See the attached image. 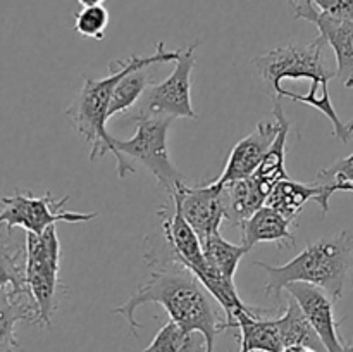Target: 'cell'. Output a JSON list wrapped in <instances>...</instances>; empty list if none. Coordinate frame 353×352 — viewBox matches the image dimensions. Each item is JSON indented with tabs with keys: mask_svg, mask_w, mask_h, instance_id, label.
<instances>
[{
	"mask_svg": "<svg viewBox=\"0 0 353 352\" xmlns=\"http://www.w3.org/2000/svg\"><path fill=\"white\" fill-rule=\"evenodd\" d=\"M141 352H205V337L200 331H186L169 320Z\"/></svg>",
	"mask_w": 353,
	"mask_h": 352,
	"instance_id": "cell-22",
	"label": "cell"
},
{
	"mask_svg": "<svg viewBox=\"0 0 353 352\" xmlns=\"http://www.w3.org/2000/svg\"><path fill=\"white\" fill-rule=\"evenodd\" d=\"M150 276L114 313L123 316L130 333L138 337L141 324L137 311L145 304H161L174 323L186 331H200L205 337V352H214L216 337L224 331L226 320L219 316L217 300L199 278L176 259L150 266Z\"/></svg>",
	"mask_w": 353,
	"mask_h": 352,
	"instance_id": "cell-1",
	"label": "cell"
},
{
	"mask_svg": "<svg viewBox=\"0 0 353 352\" xmlns=\"http://www.w3.org/2000/svg\"><path fill=\"white\" fill-rule=\"evenodd\" d=\"M330 185V192L333 195L334 192H352L353 193V182H343V183H327Z\"/></svg>",
	"mask_w": 353,
	"mask_h": 352,
	"instance_id": "cell-27",
	"label": "cell"
},
{
	"mask_svg": "<svg viewBox=\"0 0 353 352\" xmlns=\"http://www.w3.org/2000/svg\"><path fill=\"white\" fill-rule=\"evenodd\" d=\"M317 176L321 179H326V183L353 182V154L333 162L327 168H323Z\"/></svg>",
	"mask_w": 353,
	"mask_h": 352,
	"instance_id": "cell-26",
	"label": "cell"
},
{
	"mask_svg": "<svg viewBox=\"0 0 353 352\" xmlns=\"http://www.w3.org/2000/svg\"><path fill=\"white\" fill-rule=\"evenodd\" d=\"M330 185L327 183H302L295 182L292 178L281 179L272 186L269 192L265 206L272 207L288 221L295 223L299 214L302 213L303 206L309 200H316L323 209V216H326L330 211Z\"/></svg>",
	"mask_w": 353,
	"mask_h": 352,
	"instance_id": "cell-14",
	"label": "cell"
},
{
	"mask_svg": "<svg viewBox=\"0 0 353 352\" xmlns=\"http://www.w3.org/2000/svg\"><path fill=\"white\" fill-rule=\"evenodd\" d=\"M71 200L65 195L62 199H54L50 192L43 193L41 197L33 195L31 192H19L14 195L3 197V209L0 213V226L12 231L14 228H23L26 233L41 235L48 226L55 223H90L95 219L97 213H74L65 211L64 206Z\"/></svg>",
	"mask_w": 353,
	"mask_h": 352,
	"instance_id": "cell-8",
	"label": "cell"
},
{
	"mask_svg": "<svg viewBox=\"0 0 353 352\" xmlns=\"http://www.w3.org/2000/svg\"><path fill=\"white\" fill-rule=\"evenodd\" d=\"M279 309L281 307L264 309L254 306L252 309H238L234 313L230 328H238L240 331V352H283L285 345L278 320L269 317Z\"/></svg>",
	"mask_w": 353,
	"mask_h": 352,
	"instance_id": "cell-13",
	"label": "cell"
},
{
	"mask_svg": "<svg viewBox=\"0 0 353 352\" xmlns=\"http://www.w3.org/2000/svg\"><path fill=\"white\" fill-rule=\"evenodd\" d=\"M26 286L37 307L40 326L50 328L59 306V290H65L59 282L61 271V242L55 224L41 235L26 233Z\"/></svg>",
	"mask_w": 353,
	"mask_h": 352,
	"instance_id": "cell-5",
	"label": "cell"
},
{
	"mask_svg": "<svg viewBox=\"0 0 353 352\" xmlns=\"http://www.w3.org/2000/svg\"><path fill=\"white\" fill-rule=\"evenodd\" d=\"M296 19H305L319 30L336 55V78L345 88H353V19L319 12L310 3L290 7Z\"/></svg>",
	"mask_w": 353,
	"mask_h": 352,
	"instance_id": "cell-11",
	"label": "cell"
},
{
	"mask_svg": "<svg viewBox=\"0 0 353 352\" xmlns=\"http://www.w3.org/2000/svg\"><path fill=\"white\" fill-rule=\"evenodd\" d=\"M219 186L223 192L224 207H226V221L238 228L255 211L265 206V200H268V192L262 188V185L254 176L224 183Z\"/></svg>",
	"mask_w": 353,
	"mask_h": 352,
	"instance_id": "cell-17",
	"label": "cell"
},
{
	"mask_svg": "<svg viewBox=\"0 0 353 352\" xmlns=\"http://www.w3.org/2000/svg\"><path fill=\"white\" fill-rule=\"evenodd\" d=\"M174 117L171 116H138L134 117L137 130L130 140H119L114 137V145L123 155L133 157L152 173L159 186L169 197L183 185L186 176L179 171L169 155V128Z\"/></svg>",
	"mask_w": 353,
	"mask_h": 352,
	"instance_id": "cell-6",
	"label": "cell"
},
{
	"mask_svg": "<svg viewBox=\"0 0 353 352\" xmlns=\"http://www.w3.org/2000/svg\"><path fill=\"white\" fill-rule=\"evenodd\" d=\"M200 242H202L203 254L212 271L228 282H234L238 264L250 252V248L245 247L243 244H231L226 238H223L219 231L200 238Z\"/></svg>",
	"mask_w": 353,
	"mask_h": 352,
	"instance_id": "cell-20",
	"label": "cell"
},
{
	"mask_svg": "<svg viewBox=\"0 0 353 352\" xmlns=\"http://www.w3.org/2000/svg\"><path fill=\"white\" fill-rule=\"evenodd\" d=\"M350 352H353V344H350Z\"/></svg>",
	"mask_w": 353,
	"mask_h": 352,
	"instance_id": "cell-31",
	"label": "cell"
},
{
	"mask_svg": "<svg viewBox=\"0 0 353 352\" xmlns=\"http://www.w3.org/2000/svg\"><path fill=\"white\" fill-rule=\"evenodd\" d=\"M285 290L302 307L327 352H348V345L340 337V321L334 316L336 300L326 290L302 282L290 283Z\"/></svg>",
	"mask_w": 353,
	"mask_h": 352,
	"instance_id": "cell-10",
	"label": "cell"
},
{
	"mask_svg": "<svg viewBox=\"0 0 353 352\" xmlns=\"http://www.w3.org/2000/svg\"><path fill=\"white\" fill-rule=\"evenodd\" d=\"M171 199L200 238L219 231L226 221L223 192L216 183L185 182Z\"/></svg>",
	"mask_w": 353,
	"mask_h": 352,
	"instance_id": "cell-9",
	"label": "cell"
},
{
	"mask_svg": "<svg viewBox=\"0 0 353 352\" xmlns=\"http://www.w3.org/2000/svg\"><path fill=\"white\" fill-rule=\"evenodd\" d=\"M105 0H78V3L81 7H95V6H103Z\"/></svg>",
	"mask_w": 353,
	"mask_h": 352,
	"instance_id": "cell-29",
	"label": "cell"
},
{
	"mask_svg": "<svg viewBox=\"0 0 353 352\" xmlns=\"http://www.w3.org/2000/svg\"><path fill=\"white\" fill-rule=\"evenodd\" d=\"M21 321L37 324V307L30 295H14L10 290H6L0 293V352H17L16 326Z\"/></svg>",
	"mask_w": 353,
	"mask_h": 352,
	"instance_id": "cell-18",
	"label": "cell"
},
{
	"mask_svg": "<svg viewBox=\"0 0 353 352\" xmlns=\"http://www.w3.org/2000/svg\"><path fill=\"white\" fill-rule=\"evenodd\" d=\"M200 40L181 48L171 75L162 81L152 85L141 95L137 106L128 110L131 119L138 116H171L199 119L192 107V72L196 62V48Z\"/></svg>",
	"mask_w": 353,
	"mask_h": 352,
	"instance_id": "cell-7",
	"label": "cell"
},
{
	"mask_svg": "<svg viewBox=\"0 0 353 352\" xmlns=\"http://www.w3.org/2000/svg\"><path fill=\"white\" fill-rule=\"evenodd\" d=\"M276 320H278V326L279 331H281L285 347H290V345H309V347L317 349L319 352H327L321 338L317 337L312 324L309 323L307 316L303 314L302 307L288 293H286L285 299V311L279 316H276Z\"/></svg>",
	"mask_w": 353,
	"mask_h": 352,
	"instance_id": "cell-19",
	"label": "cell"
},
{
	"mask_svg": "<svg viewBox=\"0 0 353 352\" xmlns=\"http://www.w3.org/2000/svg\"><path fill=\"white\" fill-rule=\"evenodd\" d=\"M347 128H348V131H350V135L353 137V119L350 121V123H347Z\"/></svg>",
	"mask_w": 353,
	"mask_h": 352,
	"instance_id": "cell-30",
	"label": "cell"
},
{
	"mask_svg": "<svg viewBox=\"0 0 353 352\" xmlns=\"http://www.w3.org/2000/svg\"><path fill=\"white\" fill-rule=\"evenodd\" d=\"M283 352H319L317 349L309 347V345H290L283 349Z\"/></svg>",
	"mask_w": 353,
	"mask_h": 352,
	"instance_id": "cell-28",
	"label": "cell"
},
{
	"mask_svg": "<svg viewBox=\"0 0 353 352\" xmlns=\"http://www.w3.org/2000/svg\"><path fill=\"white\" fill-rule=\"evenodd\" d=\"M143 59V55H130L126 59H116L109 64V75L105 78L83 76V86L74 97L71 106L65 109L74 130L90 144V161H99L105 154L116 159V169L119 178L134 175V168L126 155L121 154L114 145V137L107 131L109 106L117 81L133 66Z\"/></svg>",
	"mask_w": 353,
	"mask_h": 352,
	"instance_id": "cell-3",
	"label": "cell"
},
{
	"mask_svg": "<svg viewBox=\"0 0 353 352\" xmlns=\"http://www.w3.org/2000/svg\"><path fill=\"white\" fill-rule=\"evenodd\" d=\"M6 290L14 295H30L26 286V248L12 247L0 235V293Z\"/></svg>",
	"mask_w": 353,
	"mask_h": 352,
	"instance_id": "cell-21",
	"label": "cell"
},
{
	"mask_svg": "<svg viewBox=\"0 0 353 352\" xmlns=\"http://www.w3.org/2000/svg\"><path fill=\"white\" fill-rule=\"evenodd\" d=\"M292 224V221L286 219L278 211L262 206L240 224L241 244L250 251L261 242H272L278 247H295L296 238L290 230Z\"/></svg>",
	"mask_w": 353,
	"mask_h": 352,
	"instance_id": "cell-15",
	"label": "cell"
},
{
	"mask_svg": "<svg viewBox=\"0 0 353 352\" xmlns=\"http://www.w3.org/2000/svg\"><path fill=\"white\" fill-rule=\"evenodd\" d=\"M324 45L326 40L319 35L309 43H283L252 59L265 93L272 100H281L278 93L283 79L330 83L331 78H336V71H331L324 62Z\"/></svg>",
	"mask_w": 353,
	"mask_h": 352,
	"instance_id": "cell-4",
	"label": "cell"
},
{
	"mask_svg": "<svg viewBox=\"0 0 353 352\" xmlns=\"http://www.w3.org/2000/svg\"><path fill=\"white\" fill-rule=\"evenodd\" d=\"M109 10L103 6L83 7L74 14V30L81 37L93 38V40H103L105 30L109 26Z\"/></svg>",
	"mask_w": 353,
	"mask_h": 352,
	"instance_id": "cell-24",
	"label": "cell"
},
{
	"mask_svg": "<svg viewBox=\"0 0 353 352\" xmlns=\"http://www.w3.org/2000/svg\"><path fill=\"white\" fill-rule=\"evenodd\" d=\"M268 275L265 293L281 307V292L295 282L310 283L326 290L334 300L343 297L345 285L353 268V233L343 230L309 244L292 261L272 266L255 261Z\"/></svg>",
	"mask_w": 353,
	"mask_h": 352,
	"instance_id": "cell-2",
	"label": "cell"
},
{
	"mask_svg": "<svg viewBox=\"0 0 353 352\" xmlns=\"http://www.w3.org/2000/svg\"><path fill=\"white\" fill-rule=\"evenodd\" d=\"M279 99L281 97H286V99L293 100V102L305 104V106L314 107V109L321 110L327 119L333 123V137H336L338 140L343 141V144H348V140L352 138L350 131H348L347 124L341 123V119L338 117L336 109L333 107V102H331L330 90H327V83H319V81H310V90L307 95H300V93L288 92V90H279Z\"/></svg>",
	"mask_w": 353,
	"mask_h": 352,
	"instance_id": "cell-23",
	"label": "cell"
},
{
	"mask_svg": "<svg viewBox=\"0 0 353 352\" xmlns=\"http://www.w3.org/2000/svg\"><path fill=\"white\" fill-rule=\"evenodd\" d=\"M272 102H274L272 113H274V119H278L279 123V131L278 135H276L269 152L265 154L264 161L261 162L257 171L252 175L259 183H261L262 188L268 192V195L276 183H279L281 179L290 178L288 173H286L285 162L286 150H288V137L290 131H292V123H290V119L286 117L281 102H279V100H272Z\"/></svg>",
	"mask_w": 353,
	"mask_h": 352,
	"instance_id": "cell-16",
	"label": "cell"
},
{
	"mask_svg": "<svg viewBox=\"0 0 353 352\" xmlns=\"http://www.w3.org/2000/svg\"><path fill=\"white\" fill-rule=\"evenodd\" d=\"M279 131L278 119L274 121H261L257 123L255 130L248 137L241 138L230 152L226 166H224L221 176L216 179H210L216 185H224V183L236 182V179L250 178L261 162L264 161L265 154L271 148L276 135Z\"/></svg>",
	"mask_w": 353,
	"mask_h": 352,
	"instance_id": "cell-12",
	"label": "cell"
},
{
	"mask_svg": "<svg viewBox=\"0 0 353 352\" xmlns=\"http://www.w3.org/2000/svg\"><path fill=\"white\" fill-rule=\"evenodd\" d=\"M310 3L319 12L334 17H348L353 19V0H288L290 7Z\"/></svg>",
	"mask_w": 353,
	"mask_h": 352,
	"instance_id": "cell-25",
	"label": "cell"
}]
</instances>
